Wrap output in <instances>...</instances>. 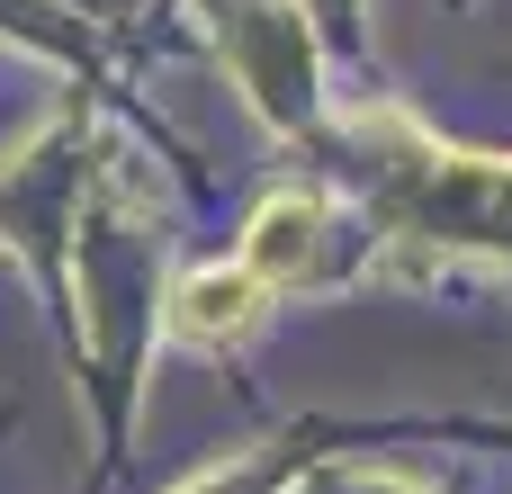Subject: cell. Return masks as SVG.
Returning a JSON list of instances; mask_svg holds the SVG:
<instances>
[{
  "label": "cell",
  "mask_w": 512,
  "mask_h": 494,
  "mask_svg": "<svg viewBox=\"0 0 512 494\" xmlns=\"http://www.w3.org/2000/svg\"><path fill=\"white\" fill-rule=\"evenodd\" d=\"M261 315H270V288H261L243 261H234V270H189V279L171 288V333L198 342V351H234V342H252Z\"/></svg>",
  "instance_id": "obj_1"
},
{
  "label": "cell",
  "mask_w": 512,
  "mask_h": 494,
  "mask_svg": "<svg viewBox=\"0 0 512 494\" xmlns=\"http://www.w3.org/2000/svg\"><path fill=\"white\" fill-rule=\"evenodd\" d=\"M315 261H324V198H306V189L261 198V216H252V234H243V270H252L261 288H297Z\"/></svg>",
  "instance_id": "obj_2"
},
{
  "label": "cell",
  "mask_w": 512,
  "mask_h": 494,
  "mask_svg": "<svg viewBox=\"0 0 512 494\" xmlns=\"http://www.w3.org/2000/svg\"><path fill=\"white\" fill-rule=\"evenodd\" d=\"M180 494H252V477H198V486H180Z\"/></svg>",
  "instance_id": "obj_3"
}]
</instances>
